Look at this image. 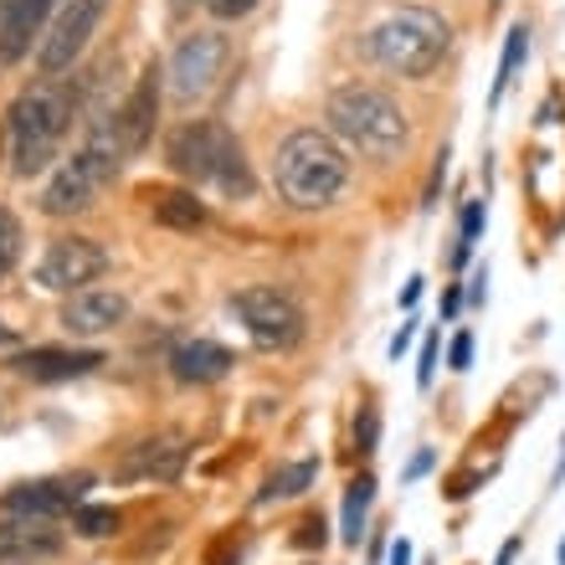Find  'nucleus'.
<instances>
[{
  "label": "nucleus",
  "instance_id": "1",
  "mask_svg": "<svg viewBox=\"0 0 565 565\" xmlns=\"http://www.w3.org/2000/svg\"><path fill=\"white\" fill-rule=\"evenodd\" d=\"M350 180V160L319 129H294L273 154V185L294 211H319L344 191Z\"/></svg>",
  "mask_w": 565,
  "mask_h": 565
},
{
  "label": "nucleus",
  "instance_id": "2",
  "mask_svg": "<svg viewBox=\"0 0 565 565\" xmlns=\"http://www.w3.org/2000/svg\"><path fill=\"white\" fill-rule=\"evenodd\" d=\"M324 119L344 145H355L371 160H396L412 145V129H406V114L396 108V98L381 88H365V83H344L329 93Z\"/></svg>",
  "mask_w": 565,
  "mask_h": 565
},
{
  "label": "nucleus",
  "instance_id": "3",
  "mask_svg": "<svg viewBox=\"0 0 565 565\" xmlns=\"http://www.w3.org/2000/svg\"><path fill=\"white\" fill-rule=\"evenodd\" d=\"M73 124V98L57 83H36L11 104L6 114V135H11V170L21 180L42 175L46 164L57 160L62 135Z\"/></svg>",
  "mask_w": 565,
  "mask_h": 565
},
{
  "label": "nucleus",
  "instance_id": "4",
  "mask_svg": "<svg viewBox=\"0 0 565 565\" xmlns=\"http://www.w3.org/2000/svg\"><path fill=\"white\" fill-rule=\"evenodd\" d=\"M447 46H452V26L427 6H402L365 36V52L396 77H431Z\"/></svg>",
  "mask_w": 565,
  "mask_h": 565
},
{
  "label": "nucleus",
  "instance_id": "5",
  "mask_svg": "<svg viewBox=\"0 0 565 565\" xmlns=\"http://www.w3.org/2000/svg\"><path fill=\"white\" fill-rule=\"evenodd\" d=\"M164 154L175 164V175H185L191 185H216L226 195H253V175H247V160H242V145L226 124L216 119L180 124Z\"/></svg>",
  "mask_w": 565,
  "mask_h": 565
},
{
  "label": "nucleus",
  "instance_id": "6",
  "mask_svg": "<svg viewBox=\"0 0 565 565\" xmlns=\"http://www.w3.org/2000/svg\"><path fill=\"white\" fill-rule=\"evenodd\" d=\"M119 160H124V149H119V139H114V129L98 124V129L83 139V149H73V154L52 170V180H46V191H42V211L46 216H77V211H88L93 201H98V191L119 175Z\"/></svg>",
  "mask_w": 565,
  "mask_h": 565
},
{
  "label": "nucleus",
  "instance_id": "7",
  "mask_svg": "<svg viewBox=\"0 0 565 565\" xmlns=\"http://www.w3.org/2000/svg\"><path fill=\"white\" fill-rule=\"evenodd\" d=\"M226 57H232V42H226L222 31H191L185 42L170 52V98L175 104H201L226 73Z\"/></svg>",
  "mask_w": 565,
  "mask_h": 565
},
{
  "label": "nucleus",
  "instance_id": "8",
  "mask_svg": "<svg viewBox=\"0 0 565 565\" xmlns=\"http://www.w3.org/2000/svg\"><path fill=\"white\" fill-rule=\"evenodd\" d=\"M232 309L247 324L253 344H263V350H294L303 340V309L282 288H268V282L242 288V294H232Z\"/></svg>",
  "mask_w": 565,
  "mask_h": 565
},
{
  "label": "nucleus",
  "instance_id": "9",
  "mask_svg": "<svg viewBox=\"0 0 565 565\" xmlns=\"http://www.w3.org/2000/svg\"><path fill=\"white\" fill-rule=\"evenodd\" d=\"M108 0H67L57 11V21H52V31L42 36V52H36V67H42V77H62L73 73V62L88 52L93 31H98V21H104Z\"/></svg>",
  "mask_w": 565,
  "mask_h": 565
},
{
  "label": "nucleus",
  "instance_id": "10",
  "mask_svg": "<svg viewBox=\"0 0 565 565\" xmlns=\"http://www.w3.org/2000/svg\"><path fill=\"white\" fill-rule=\"evenodd\" d=\"M108 273V253L93 237H57L36 263V282L46 294H83Z\"/></svg>",
  "mask_w": 565,
  "mask_h": 565
},
{
  "label": "nucleus",
  "instance_id": "11",
  "mask_svg": "<svg viewBox=\"0 0 565 565\" xmlns=\"http://www.w3.org/2000/svg\"><path fill=\"white\" fill-rule=\"evenodd\" d=\"M93 489V473H62V478H31L0 493L6 514H26V520H57L67 509L83 504V493Z\"/></svg>",
  "mask_w": 565,
  "mask_h": 565
},
{
  "label": "nucleus",
  "instance_id": "12",
  "mask_svg": "<svg viewBox=\"0 0 565 565\" xmlns=\"http://www.w3.org/2000/svg\"><path fill=\"white\" fill-rule=\"evenodd\" d=\"M160 67L149 62L145 73H139L135 93L124 98L114 114H108V129H114V139H119L124 154H135V149L149 145V135H154V114H160Z\"/></svg>",
  "mask_w": 565,
  "mask_h": 565
},
{
  "label": "nucleus",
  "instance_id": "13",
  "mask_svg": "<svg viewBox=\"0 0 565 565\" xmlns=\"http://www.w3.org/2000/svg\"><path fill=\"white\" fill-rule=\"evenodd\" d=\"M57 520H26V514H6L0 520V565H42L62 555Z\"/></svg>",
  "mask_w": 565,
  "mask_h": 565
},
{
  "label": "nucleus",
  "instance_id": "14",
  "mask_svg": "<svg viewBox=\"0 0 565 565\" xmlns=\"http://www.w3.org/2000/svg\"><path fill=\"white\" fill-rule=\"evenodd\" d=\"M104 365V350H57V344H36V350H21L11 360L15 375H26L36 386H57V381H77Z\"/></svg>",
  "mask_w": 565,
  "mask_h": 565
},
{
  "label": "nucleus",
  "instance_id": "15",
  "mask_svg": "<svg viewBox=\"0 0 565 565\" xmlns=\"http://www.w3.org/2000/svg\"><path fill=\"white\" fill-rule=\"evenodd\" d=\"M124 319H129V298H124L119 288H83V294H73L67 303H62V324H67V334H83V340L119 329Z\"/></svg>",
  "mask_w": 565,
  "mask_h": 565
},
{
  "label": "nucleus",
  "instance_id": "16",
  "mask_svg": "<svg viewBox=\"0 0 565 565\" xmlns=\"http://www.w3.org/2000/svg\"><path fill=\"white\" fill-rule=\"evenodd\" d=\"M52 11H57V0H11V6H0V62L26 57Z\"/></svg>",
  "mask_w": 565,
  "mask_h": 565
},
{
  "label": "nucleus",
  "instance_id": "17",
  "mask_svg": "<svg viewBox=\"0 0 565 565\" xmlns=\"http://www.w3.org/2000/svg\"><path fill=\"white\" fill-rule=\"evenodd\" d=\"M170 371H175V381H185V386H211V381H222V375L232 371V350L216 340H191L170 355Z\"/></svg>",
  "mask_w": 565,
  "mask_h": 565
},
{
  "label": "nucleus",
  "instance_id": "18",
  "mask_svg": "<svg viewBox=\"0 0 565 565\" xmlns=\"http://www.w3.org/2000/svg\"><path fill=\"white\" fill-rule=\"evenodd\" d=\"M180 468H185V443H180V437H149V443L129 447V458H124L119 473L170 483V478H180Z\"/></svg>",
  "mask_w": 565,
  "mask_h": 565
},
{
  "label": "nucleus",
  "instance_id": "19",
  "mask_svg": "<svg viewBox=\"0 0 565 565\" xmlns=\"http://www.w3.org/2000/svg\"><path fill=\"white\" fill-rule=\"evenodd\" d=\"M149 201V216L160 226H175V232H201L206 226V206L195 201V191H164V185H149L139 191Z\"/></svg>",
  "mask_w": 565,
  "mask_h": 565
},
{
  "label": "nucleus",
  "instance_id": "20",
  "mask_svg": "<svg viewBox=\"0 0 565 565\" xmlns=\"http://www.w3.org/2000/svg\"><path fill=\"white\" fill-rule=\"evenodd\" d=\"M371 499H375V478L360 473L350 489H344V545H360V535H365V514H371Z\"/></svg>",
  "mask_w": 565,
  "mask_h": 565
},
{
  "label": "nucleus",
  "instance_id": "21",
  "mask_svg": "<svg viewBox=\"0 0 565 565\" xmlns=\"http://www.w3.org/2000/svg\"><path fill=\"white\" fill-rule=\"evenodd\" d=\"M319 478V462L303 458V462H288V468H278V473L263 483V493H257V504H273V499H294V493H303Z\"/></svg>",
  "mask_w": 565,
  "mask_h": 565
},
{
  "label": "nucleus",
  "instance_id": "22",
  "mask_svg": "<svg viewBox=\"0 0 565 565\" xmlns=\"http://www.w3.org/2000/svg\"><path fill=\"white\" fill-rule=\"evenodd\" d=\"M119 524L124 520H119V509H114V504H77L73 509V530L83 540H108Z\"/></svg>",
  "mask_w": 565,
  "mask_h": 565
},
{
  "label": "nucleus",
  "instance_id": "23",
  "mask_svg": "<svg viewBox=\"0 0 565 565\" xmlns=\"http://www.w3.org/2000/svg\"><path fill=\"white\" fill-rule=\"evenodd\" d=\"M530 57V26H514L504 42V57H499V77H493V104L504 98V88L514 83V73H520V62Z\"/></svg>",
  "mask_w": 565,
  "mask_h": 565
},
{
  "label": "nucleus",
  "instance_id": "24",
  "mask_svg": "<svg viewBox=\"0 0 565 565\" xmlns=\"http://www.w3.org/2000/svg\"><path fill=\"white\" fill-rule=\"evenodd\" d=\"M15 257H21V222L0 206V273H11Z\"/></svg>",
  "mask_w": 565,
  "mask_h": 565
},
{
  "label": "nucleus",
  "instance_id": "25",
  "mask_svg": "<svg viewBox=\"0 0 565 565\" xmlns=\"http://www.w3.org/2000/svg\"><path fill=\"white\" fill-rule=\"evenodd\" d=\"M478 232H483V201H468V211H462V242H458V253H452V263H468V253H473V242Z\"/></svg>",
  "mask_w": 565,
  "mask_h": 565
},
{
  "label": "nucleus",
  "instance_id": "26",
  "mask_svg": "<svg viewBox=\"0 0 565 565\" xmlns=\"http://www.w3.org/2000/svg\"><path fill=\"white\" fill-rule=\"evenodd\" d=\"M216 21H242V15H253L257 11V0H201Z\"/></svg>",
  "mask_w": 565,
  "mask_h": 565
},
{
  "label": "nucleus",
  "instance_id": "27",
  "mask_svg": "<svg viewBox=\"0 0 565 565\" xmlns=\"http://www.w3.org/2000/svg\"><path fill=\"white\" fill-rule=\"evenodd\" d=\"M375 431H381V417H375V406H365L355 422V447L360 452H375Z\"/></svg>",
  "mask_w": 565,
  "mask_h": 565
},
{
  "label": "nucleus",
  "instance_id": "28",
  "mask_svg": "<svg viewBox=\"0 0 565 565\" xmlns=\"http://www.w3.org/2000/svg\"><path fill=\"white\" fill-rule=\"evenodd\" d=\"M468 360H473V334H468V329H458V334H452V344H447V365H452V371H468Z\"/></svg>",
  "mask_w": 565,
  "mask_h": 565
},
{
  "label": "nucleus",
  "instance_id": "29",
  "mask_svg": "<svg viewBox=\"0 0 565 565\" xmlns=\"http://www.w3.org/2000/svg\"><path fill=\"white\" fill-rule=\"evenodd\" d=\"M431 375H437V334H427V344H422V365H417V386L427 391Z\"/></svg>",
  "mask_w": 565,
  "mask_h": 565
},
{
  "label": "nucleus",
  "instance_id": "30",
  "mask_svg": "<svg viewBox=\"0 0 565 565\" xmlns=\"http://www.w3.org/2000/svg\"><path fill=\"white\" fill-rule=\"evenodd\" d=\"M298 545H324V520H303V524H298Z\"/></svg>",
  "mask_w": 565,
  "mask_h": 565
},
{
  "label": "nucleus",
  "instance_id": "31",
  "mask_svg": "<svg viewBox=\"0 0 565 565\" xmlns=\"http://www.w3.org/2000/svg\"><path fill=\"white\" fill-rule=\"evenodd\" d=\"M483 282H489V268H478V273H473V288H468V303H483V294H489Z\"/></svg>",
  "mask_w": 565,
  "mask_h": 565
},
{
  "label": "nucleus",
  "instance_id": "32",
  "mask_svg": "<svg viewBox=\"0 0 565 565\" xmlns=\"http://www.w3.org/2000/svg\"><path fill=\"white\" fill-rule=\"evenodd\" d=\"M412 329H417V324H412V319H406V324H402V334H396V340H391V355H396V360H402V350H406V344H412Z\"/></svg>",
  "mask_w": 565,
  "mask_h": 565
},
{
  "label": "nucleus",
  "instance_id": "33",
  "mask_svg": "<svg viewBox=\"0 0 565 565\" xmlns=\"http://www.w3.org/2000/svg\"><path fill=\"white\" fill-rule=\"evenodd\" d=\"M427 468H431V452H417V458L406 462V478H422V473H427Z\"/></svg>",
  "mask_w": 565,
  "mask_h": 565
},
{
  "label": "nucleus",
  "instance_id": "34",
  "mask_svg": "<svg viewBox=\"0 0 565 565\" xmlns=\"http://www.w3.org/2000/svg\"><path fill=\"white\" fill-rule=\"evenodd\" d=\"M391 565H412V545H406V540H396V545H391Z\"/></svg>",
  "mask_w": 565,
  "mask_h": 565
},
{
  "label": "nucleus",
  "instance_id": "35",
  "mask_svg": "<svg viewBox=\"0 0 565 565\" xmlns=\"http://www.w3.org/2000/svg\"><path fill=\"white\" fill-rule=\"evenodd\" d=\"M417 298H422V278H412V282H406V294H402V303H406V309H412Z\"/></svg>",
  "mask_w": 565,
  "mask_h": 565
},
{
  "label": "nucleus",
  "instance_id": "36",
  "mask_svg": "<svg viewBox=\"0 0 565 565\" xmlns=\"http://www.w3.org/2000/svg\"><path fill=\"white\" fill-rule=\"evenodd\" d=\"M514 555H520V540H509V545H504V551H499V561H493V565H509V561H514Z\"/></svg>",
  "mask_w": 565,
  "mask_h": 565
},
{
  "label": "nucleus",
  "instance_id": "37",
  "mask_svg": "<svg viewBox=\"0 0 565 565\" xmlns=\"http://www.w3.org/2000/svg\"><path fill=\"white\" fill-rule=\"evenodd\" d=\"M15 334H11V324H0V344H11Z\"/></svg>",
  "mask_w": 565,
  "mask_h": 565
},
{
  "label": "nucleus",
  "instance_id": "38",
  "mask_svg": "<svg viewBox=\"0 0 565 565\" xmlns=\"http://www.w3.org/2000/svg\"><path fill=\"white\" fill-rule=\"evenodd\" d=\"M170 6H175V11H185V6H195V0H170Z\"/></svg>",
  "mask_w": 565,
  "mask_h": 565
},
{
  "label": "nucleus",
  "instance_id": "39",
  "mask_svg": "<svg viewBox=\"0 0 565 565\" xmlns=\"http://www.w3.org/2000/svg\"><path fill=\"white\" fill-rule=\"evenodd\" d=\"M561 565H565V540H561Z\"/></svg>",
  "mask_w": 565,
  "mask_h": 565
},
{
  "label": "nucleus",
  "instance_id": "40",
  "mask_svg": "<svg viewBox=\"0 0 565 565\" xmlns=\"http://www.w3.org/2000/svg\"><path fill=\"white\" fill-rule=\"evenodd\" d=\"M0 6H11V0H0Z\"/></svg>",
  "mask_w": 565,
  "mask_h": 565
}]
</instances>
